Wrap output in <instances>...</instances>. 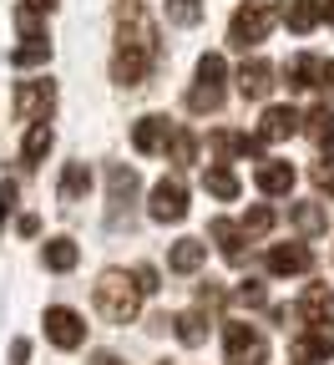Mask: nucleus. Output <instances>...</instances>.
Instances as JSON below:
<instances>
[{
    "label": "nucleus",
    "mask_w": 334,
    "mask_h": 365,
    "mask_svg": "<svg viewBox=\"0 0 334 365\" xmlns=\"http://www.w3.org/2000/svg\"><path fill=\"white\" fill-rule=\"evenodd\" d=\"M46 340H51L56 350H76L86 340V319L76 309H66V304H51L46 309Z\"/></svg>",
    "instance_id": "7"
},
{
    "label": "nucleus",
    "mask_w": 334,
    "mask_h": 365,
    "mask_svg": "<svg viewBox=\"0 0 334 365\" xmlns=\"http://www.w3.org/2000/svg\"><path fill=\"white\" fill-rule=\"evenodd\" d=\"M233 299L244 304V309H263V304H268L263 284H254V279H244V284H238V289H233Z\"/></svg>",
    "instance_id": "33"
},
{
    "label": "nucleus",
    "mask_w": 334,
    "mask_h": 365,
    "mask_svg": "<svg viewBox=\"0 0 334 365\" xmlns=\"http://www.w3.org/2000/svg\"><path fill=\"white\" fill-rule=\"evenodd\" d=\"M31 360V340H11V365H26Z\"/></svg>",
    "instance_id": "38"
},
{
    "label": "nucleus",
    "mask_w": 334,
    "mask_h": 365,
    "mask_svg": "<svg viewBox=\"0 0 334 365\" xmlns=\"http://www.w3.org/2000/svg\"><path fill=\"white\" fill-rule=\"evenodd\" d=\"M86 193H91V168L86 163H66V173H61V203L76 208Z\"/></svg>",
    "instance_id": "21"
},
{
    "label": "nucleus",
    "mask_w": 334,
    "mask_h": 365,
    "mask_svg": "<svg viewBox=\"0 0 334 365\" xmlns=\"http://www.w3.org/2000/svg\"><path fill=\"white\" fill-rule=\"evenodd\" d=\"M51 107H56V81H46V76L16 81V117L21 122H46Z\"/></svg>",
    "instance_id": "6"
},
{
    "label": "nucleus",
    "mask_w": 334,
    "mask_h": 365,
    "mask_svg": "<svg viewBox=\"0 0 334 365\" xmlns=\"http://www.w3.org/2000/svg\"><path fill=\"white\" fill-rule=\"evenodd\" d=\"M167 158H172V163H193V158H198V137L187 132V127H172V137H167Z\"/></svg>",
    "instance_id": "29"
},
{
    "label": "nucleus",
    "mask_w": 334,
    "mask_h": 365,
    "mask_svg": "<svg viewBox=\"0 0 334 365\" xmlns=\"http://www.w3.org/2000/svg\"><path fill=\"white\" fill-rule=\"evenodd\" d=\"M46 56H51V41H46V36H26L21 46H16V51H11V66H41Z\"/></svg>",
    "instance_id": "26"
},
{
    "label": "nucleus",
    "mask_w": 334,
    "mask_h": 365,
    "mask_svg": "<svg viewBox=\"0 0 334 365\" xmlns=\"http://www.w3.org/2000/svg\"><path fill=\"white\" fill-rule=\"evenodd\" d=\"M147 213H152L157 223H182V218H187V188H182L177 178H162L157 188H152Z\"/></svg>",
    "instance_id": "8"
},
{
    "label": "nucleus",
    "mask_w": 334,
    "mask_h": 365,
    "mask_svg": "<svg viewBox=\"0 0 334 365\" xmlns=\"http://www.w3.org/2000/svg\"><path fill=\"white\" fill-rule=\"evenodd\" d=\"M278 21H283V0H244V6L233 11V21H228V41L238 51H249V46H259Z\"/></svg>",
    "instance_id": "2"
},
{
    "label": "nucleus",
    "mask_w": 334,
    "mask_h": 365,
    "mask_svg": "<svg viewBox=\"0 0 334 365\" xmlns=\"http://www.w3.org/2000/svg\"><path fill=\"white\" fill-rule=\"evenodd\" d=\"M238 91H244L249 102H263L268 91H273V66H268L263 56L244 61V66H238Z\"/></svg>",
    "instance_id": "12"
},
{
    "label": "nucleus",
    "mask_w": 334,
    "mask_h": 365,
    "mask_svg": "<svg viewBox=\"0 0 334 365\" xmlns=\"http://www.w3.org/2000/svg\"><path fill=\"white\" fill-rule=\"evenodd\" d=\"M299 127H304V117L294 107H268L263 122H259V137H263V143H283V137H294Z\"/></svg>",
    "instance_id": "15"
},
{
    "label": "nucleus",
    "mask_w": 334,
    "mask_h": 365,
    "mask_svg": "<svg viewBox=\"0 0 334 365\" xmlns=\"http://www.w3.org/2000/svg\"><path fill=\"white\" fill-rule=\"evenodd\" d=\"M137 173L132 168H112L107 173V198H112V208H107V218L112 223H122V213H132V203H137Z\"/></svg>",
    "instance_id": "9"
},
{
    "label": "nucleus",
    "mask_w": 334,
    "mask_h": 365,
    "mask_svg": "<svg viewBox=\"0 0 334 365\" xmlns=\"http://www.w3.org/2000/svg\"><path fill=\"white\" fill-rule=\"evenodd\" d=\"M254 182H259V193L278 198V193H289V188H294V168H289V163H278V158H263L259 173H254Z\"/></svg>",
    "instance_id": "16"
},
{
    "label": "nucleus",
    "mask_w": 334,
    "mask_h": 365,
    "mask_svg": "<svg viewBox=\"0 0 334 365\" xmlns=\"http://www.w3.org/2000/svg\"><path fill=\"white\" fill-rule=\"evenodd\" d=\"M319 76H324V61H319V56H294L289 66H283L289 91H309V86H319Z\"/></svg>",
    "instance_id": "20"
},
{
    "label": "nucleus",
    "mask_w": 334,
    "mask_h": 365,
    "mask_svg": "<svg viewBox=\"0 0 334 365\" xmlns=\"http://www.w3.org/2000/svg\"><path fill=\"white\" fill-rule=\"evenodd\" d=\"M314 188L334 198V163H314Z\"/></svg>",
    "instance_id": "34"
},
{
    "label": "nucleus",
    "mask_w": 334,
    "mask_h": 365,
    "mask_svg": "<svg viewBox=\"0 0 334 365\" xmlns=\"http://www.w3.org/2000/svg\"><path fill=\"white\" fill-rule=\"evenodd\" d=\"M137 304H142V284L127 279L122 269H107L97 279V309L112 319V325H132L137 319Z\"/></svg>",
    "instance_id": "3"
},
{
    "label": "nucleus",
    "mask_w": 334,
    "mask_h": 365,
    "mask_svg": "<svg viewBox=\"0 0 334 365\" xmlns=\"http://www.w3.org/2000/svg\"><path fill=\"white\" fill-rule=\"evenodd\" d=\"M16 228H21V239H36V234H41V218H36V213H21Z\"/></svg>",
    "instance_id": "37"
},
{
    "label": "nucleus",
    "mask_w": 334,
    "mask_h": 365,
    "mask_svg": "<svg viewBox=\"0 0 334 365\" xmlns=\"http://www.w3.org/2000/svg\"><path fill=\"white\" fill-rule=\"evenodd\" d=\"M167 21L172 26H198L203 21V0H167Z\"/></svg>",
    "instance_id": "30"
},
{
    "label": "nucleus",
    "mask_w": 334,
    "mask_h": 365,
    "mask_svg": "<svg viewBox=\"0 0 334 365\" xmlns=\"http://www.w3.org/2000/svg\"><path fill=\"white\" fill-rule=\"evenodd\" d=\"M208 234H213V244L223 249V259H228V264H244V223L213 218V223H208Z\"/></svg>",
    "instance_id": "18"
},
{
    "label": "nucleus",
    "mask_w": 334,
    "mask_h": 365,
    "mask_svg": "<svg viewBox=\"0 0 334 365\" xmlns=\"http://www.w3.org/2000/svg\"><path fill=\"white\" fill-rule=\"evenodd\" d=\"M319 16H324V21L334 26V0H319Z\"/></svg>",
    "instance_id": "39"
},
{
    "label": "nucleus",
    "mask_w": 334,
    "mask_h": 365,
    "mask_svg": "<svg viewBox=\"0 0 334 365\" xmlns=\"http://www.w3.org/2000/svg\"><path fill=\"white\" fill-rule=\"evenodd\" d=\"M223 299H228V289H223L218 279H203V284H198V309H203V314H218Z\"/></svg>",
    "instance_id": "31"
},
{
    "label": "nucleus",
    "mask_w": 334,
    "mask_h": 365,
    "mask_svg": "<svg viewBox=\"0 0 334 365\" xmlns=\"http://www.w3.org/2000/svg\"><path fill=\"white\" fill-rule=\"evenodd\" d=\"M26 6H36V11H51V6H56V0H26Z\"/></svg>",
    "instance_id": "41"
},
{
    "label": "nucleus",
    "mask_w": 334,
    "mask_h": 365,
    "mask_svg": "<svg viewBox=\"0 0 334 365\" xmlns=\"http://www.w3.org/2000/svg\"><path fill=\"white\" fill-rule=\"evenodd\" d=\"M11 208H16V182H0V228H6Z\"/></svg>",
    "instance_id": "35"
},
{
    "label": "nucleus",
    "mask_w": 334,
    "mask_h": 365,
    "mask_svg": "<svg viewBox=\"0 0 334 365\" xmlns=\"http://www.w3.org/2000/svg\"><path fill=\"white\" fill-rule=\"evenodd\" d=\"M309 269H314L309 244H273L268 249V274H309Z\"/></svg>",
    "instance_id": "11"
},
{
    "label": "nucleus",
    "mask_w": 334,
    "mask_h": 365,
    "mask_svg": "<svg viewBox=\"0 0 334 365\" xmlns=\"http://www.w3.org/2000/svg\"><path fill=\"white\" fill-rule=\"evenodd\" d=\"M223 81H228V61L218 51H208L198 61V81L187 91V112H218L223 107Z\"/></svg>",
    "instance_id": "4"
},
{
    "label": "nucleus",
    "mask_w": 334,
    "mask_h": 365,
    "mask_svg": "<svg viewBox=\"0 0 334 365\" xmlns=\"http://www.w3.org/2000/svg\"><path fill=\"white\" fill-rule=\"evenodd\" d=\"M324 81H334V61H329V66H324Z\"/></svg>",
    "instance_id": "42"
},
{
    "label": "nucleus",
    "mask_w": 334,
    "mask_h": 365,
    "mask_svg": "<svg viewBox=\"0 0 334 365\" xmlns=\"http://www.w3.org/2000/svg\"><path fill=\"white\" fill-rule=\"evenodd\" d=\"M289 31H299V36H309L314 26H319V0H289Z\"/></svg>",
    "instance_id": "27"
},
{
    "label": "nucleus",
    "mask_w": 334,
    "mask_h": 365,
    "mask_svg": "<svg viewBox=\"0 0 334 365\" xmlns=\"http://www.w3.org/2000/svg\"><path fill=\"white\" fill-rule=\"evenodd\" d=\"M289 223L299 228V234L314 239V234H324V228H329V213H324L319 203H294V208H289Z\"/></svg>",
    "instance_id": "23"
},
{
    "label": "nucleus",
    "mask_w": 334,
    "mask_h": 365,
    "mask_svg": "<svg viewBox=\"0 0 334 365\" xmlns=\"http://www.w3.org/2000/svg\"><path fill=\"white\" fill-rule=\"evenodd\" d=\"M203 259H208V244H198V239H177L172 254H167V269H172V274H198Z\"/></svg>",
    "instance_id": "19"
},
{
    "label": "nucleus",
    "mask_w": 334,
    "mask_h": 365,
    "mask_svg": "<svg viewBox=\"0 0 334 365\" xmlns=\"http://www.w3.org/2000/svg\"><path fill=\"white\" fill-rule=\"evenodd\" d=\"M268 228H273V208L268 203H259V208L244 213V234H268Z\"/></svg>",
    "instance_id": "32"
},
{
    "label": "nucleus",
    "mask_w": 334,
    "mask_h": 365,
    "mask_svg": "<svg viewBox=\"0 0 334 365\" xmlns=\"http://www.w3.org/2000/svg\"><path fill=\"white\" fill-rule=\"evenodd\" d=\"M294 319H304V325H329V319H334V294H329V284H309V289L299 294V304H294Z\"/></svg>",
    "instance_id": "10"
},
{
    "label": "nucleus",
    "mask_w": 334,
    "mask_h": 365,
    "mask_svg": "<svg viewBox=\"0 0 334 365\" xmlns=\"http://www.w3.org/2000/svg\"><path fill=\"white\" fill-rule=\"evenodd\" d=\"M223 345H228V365H268V340L244 319L223 325Z\"/></svg>",
    "instance_id": "5"
},
{
    "label": "nucleus",
    "mask_w": 334,
    "mask_h": 365,
    "mask_svg": "<svg viewBox=\"0 0 334 365\" xmlns=\"http://www.w3.org/2000/svg\"><path fill=\"white\" fill-rule=\"evenodd\" d=\"M213 153L218 158H259L263 153V137L254 132H213Z\"/></svg>",
    "instance_id": "17"
},
{
    "label": "nucleus",
    "mask_w": 334,
    "mask_h": 365,
    "mask_svg": "<svg viewBox=\"0 0 334 365\" xmlns=\"http://www.w3.org/2000/svg\"><path fill=\"white\" fill-rule=\"evenodd\" d=\"M294 355L299 360H329L334 355V325H309L294 335Z\"/></svg>",
    "instance_id": "14"
},
{
    "label": "nucleus",
    "mask_w": 334,
    "mask_h": 365,
    "mask_svg": "<svg viewBox=\"0 0 334 365\" xmlns=\"http://www.w3.org/2000/svg\"><path fill=\"white\" fill-rule=\"evenodd\" d=\"M172 335L187 345V350H198L203 340H208V319H203V309H187V314H172Z\"/></svg>",
    "instance_id": "22"
},
{
    "label": "nucleus",
    "mask_w": 334,
    "mask_h": 365,
    "mask_svg": "<svg viewBox=\"0 0 334 365\" xmlns=\"http://www.w3.org/2000/svg\"><path fill=\"white\" fill-rule=\"evenodd\" d=\"M157 66V31L147 21V11L137 0L117 6V56H112V81L122 86H142Z\"/></svg>",
    "instance_id": "1"
},
{
    "label": "nucleus",
    "mask_w": 334,
    "mask_h": 365,
    "mask_svg": "<svg viewBox=\"0 0 334 365\" xmlns=\"http://www.w3.org/2000/svg\"><path fill=\"white\" fill-rule=\"evenodd\" d=\"M167 137H172V122H167V117H137V122H132V148H137V153L167 148Z\"/></svg>",
    "instance_id": "13"
},
{
    "label": "nucleus",
    "mask_w": 334,
    "mask_h": 365,
    "mask_svg": "<svg viewBox=\"0 0 334 365\" xmlns=\"http://www.w3.org/2000/svg\"><path fill=\"white\" fill-rule=\"evenodd\" d=\"M203 188H208L213 198H223V203H228V198H238V178L218 163V168H208V173H203Z\"/></svg>",
    "instance_id": "28"
},
{
    "label": "nucleus",
    "mask_w": 334,
    "mask_h": 365,
    "mask_svg": "<svg viewBox=\"0 0 334 365\" xmlns=\"http://www.w3.org/2000/svg\"><path fill=\"white\" fill-rule=\"evenodd\" d=\"M46 153H51V127H46V122H31V132H26V148H21V168H36Z\"/></svg>",
    "instance_id": "25"
},
{
    "label": "nucleus",
    "mask_w": 334,
    "mask_h": 365,
    "mask_svg": "<svg viewBox=\"0 0 334 365\" xmlns=\"http://www.w3.org/2000/svg\"><path fill=\"white\" fill-rule=\"evenodd\" d=\"M91 365H122V360H117L112 350H102V355H97V360H91Z\"/></svg>",
    "instance_id": "40"
},
{
    "label": "nucleus",
    "mask_w": 334,
    "mask_h": 365,
    "mask_svg": "<svg viewBox=\"0 0 334 365\" xmlns=\"http://www.w3.org/2000/svg\"><path fill=\"white\" fill-rule=\"evenodd\" d=\"M41 259H46V269H51V274H71V269H76V259H81V249H76L71 239H51Z\"/></svg>",
    "instance_id": "24"
},
{
    "label": "nucleus",
    "mask_w": 334,
    "mask_h": 365,
    "mask_svg": "<svg viewBox=\"0 0 334 365\" xmlns=\"http://www.w3.org/2000/svg\"><path fill=\"white\" fill-rule=\"evenodd\" d=\"M132 279L142 284V294H152V289H157V269H152V264H142V269L132 274Z\"/></svg>",
    "instance_id": "36"
}]
</instances>
